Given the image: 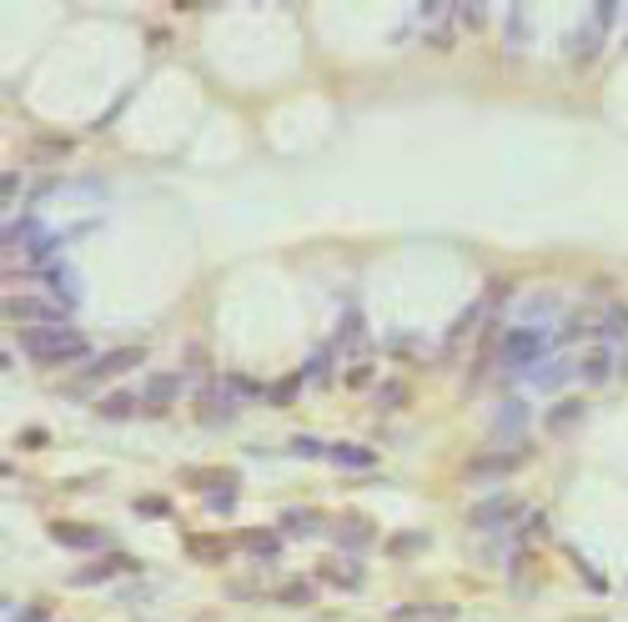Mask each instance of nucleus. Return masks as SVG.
<instances>
[{"label": "nucleus", "mask_w": 628, "mask_h": 622, "mask_svg": "<svg viewBox=\"0 0 628 622\" xmlns=\"http://www.w3.org/2000/svg\"><path fill=\"white\" fill-rule=\"evenodd\" d=\"M21 346L36 356L40 367H71V362L86 356V331L65 327V321H56V327H26L21 331Z\"/></svg>", "instance_id": "f257e3e1"}, {"label": "nucleus", "mask_w": 628, "mask_h": 622, "mask_svg": "<svg viewBox=\"0 0 628 622\" xmlns=\"http://www.w3.org/2000/svg\"><path fill=\"white\" fill-rule=\"evenodd\" d=\"M5 321H26V327H56L61 306L51 296H5Z\"/></svg>", "instance_id": "f03ea898"}, {"label": "nucleus", "mask_w": 628, "mask_h": 622, "mask_svg": "<svg viewBox=\"0 0 628 622\" xmlns=\"http://www.w3.org/2000/svg\"><path fill=\"white\" fill-rule=\"evenodd\" d=\"M131 367H142V346H116V352L90 356L81 377H86V381H106V377H121V371H131Z\"/></svg>", "instance_id": "7ed1b4c3"}, {"label": "nucleus", "mask_w": 628, "mask_h": 622, "mask_svg": "<svg viewBox=\"0 0 628 622\" xmlns=\"http://www.w3.org/2000/svg\"><path fill=\"white\" fill-rule=\"evenodd\" d=\"M181 387H186V381H181V371H156V377L146 381V392H142L146 412H151V417H161V412H167V406L181 396Z\"/></svg>", "instance_id": "20e7f679"}, {"label": "nucleus", "mask_w": 628, "mask_h": 622, "mask_svg": "<svg viewBox=\"0 0 628 622\" xmlns=\"http://www.w3.org/2000/svg\"><path fill=\"white\" fill-rule=\"evenodd\" d=\"M513 517H518V502H508V497H487V502H477V507L468 512V522H473L477 533H498V527H508Z\"/></svg>", "instance_id": "39448f33"}, {"label": "nucleus", "mask_w": 628, "mask_h": 622, "mask_svg": "<svg viewBox=\"0 0 628 622\" xmlns=\"http://www.w3.org/2000/svg\"><path fill=\"white\" fill-rule=\"evenodd\" d=\"M51 533H56V542H61V547H81V552H101V547H111V537H106L101 527H76V522H56Z\"/></svg>", "instance_id": "423d86ee"}, {"label": "nucleus", "mask_w": 628, "mask_h": 622, "mask_svg": "<svg viewBox=\"0 0 628 622\" xmlns=\"http://www.w3.org/2000/svg\"><path fill=\"white\" fill-rule=\"evenodd\" d=\"M608 11H614V5H598V15H593L573 40H568V55H573V61H593V51H598V40H603V21H608Z\"/></svg>", "instance_id": "0eeeda50"}, {"label": "nucleus", "mask_w": 628, "mask_h": 622, "mask_svg": "<svg viewBox=\"0 0 628 622\" xmlns=\"http://www.w3.org/2000/svg\"><path fill=\"white\" fill-rule=\"evenodd\" d=\"M543 352V331L533 327H513L508 331V337H503V356H508V362H528V356H538Z\"/></svg>", "instance_id": "6e6552de"}, {"label": "nucleus", "mask_w": 628, "mask_h": 622, "mask_svg": "<svg viewBox=\"0 0 628 622\" xmlns=\"http://www.w3.org/2000/svg\"><path fill=\"white\" fill-rule=\"evenodd\" d=\"M327 462H337V467H347V472H367V467H377V452H372V447H357V442H332L327 447Z\"/></svg>", "instance_id": "1a4fd4ad"}, {"label": "nucleus", "mask_w": 628, "mask_h": 622, "mask_svg": "<svg viewBox=\"0 0 628 622\" xmlns=\"http://www.w3.org/2000/svg\"><path fill=\"white\" fill-rule=\"evenodd\" d=\"M96 412H101L106 422H126V417H136V412H146V402H142V392H111Z\"/></svg>", "instance_id": "9d476101"}, {"label": "nucleus", "mask_w": 628, "mask_h": 622, "mask_svg": "<svg viewBox=\"0 0 628 622\" xmlns=\"http://www.w3.org/2000/svg\"><path fill=\"white\" fill-rule=\"evenodd\" d=\"M116 572H126V558L86 562V567H81V572H71V587H96V583H106V577H116Z\"/></svg>", "instance_id": "9b49d317"}, {"label": "nucleus", "mask_w": 628, "mask_h": 622, "mask_svg": "<svg viewBox=\"0 0 628 622\" xmlns=\"http://www.w3.org/2000/svg\"><path fill=\"white\" fill-rule=\"evenodd\" d=\"M282 533H292V537H317V533H322V512H312V507H287V512H282Z\"/></svg>", "instance_id": "f8f14e48"}, {"label": "nucleus", "mask_w": 628, "mask_h": 622, "mask_svg": "<svg viewBox=\"0 0 628 622\" xmlns=\"http://www.w3.org/2000/svg\"><path fill=\"white\" fill-rule=\"evenodd\" d=\"M332 537L347 547V552H357V547H367V542H372V522H362V517H342Z\"/></svg>", "instance_id": "ddd939ff"}, {"label": "nucleus", "mask_w": 628, "mask_h": 622, "mask_svg": "<svg viewBox=\"0 0 628 622\" xmlns=\"http://www.w3.org/2000/svg\"><path fill=\"white\" fill-rule=\"evenodd\" d=\"M322 583H337V587H347V592H357V587H362V577H357V562H332V558H327V562H322Z\"/></svg>", "instance_id": "4468645a"}, {"label": "nucleus", "mask_w": 628, "mask_h": 622, "mask_svg": "<svg viewBox=\"0 0 628 622\" xmlns=\"http://www.w3.org/2000/svg\"><path fill=\"white\" fill-rule=\"evenodd\" d=\"M392 618H398V622H452V618H458V608H398Z\"/></svg>", "instance_id": "2eb2a0df"}, {"label": "nucleus", "mask_w": 628, "mask_h": 622, "mask_svg": "<svg viewBox=\"0 0 628 622\" xmlns=\"http://www.w3.org/2000/svg\"><path fill=\"white\" fill-rule=\"evenodd\" d=\"M608 377H614V352H608V346H598V352L583 362V381H608Z\"/></svg>", "instance_id": "dca6fc26"}, {"label": "nucleus", "mask_w": 628, "mask_h": 622, "mask_svg": "<svg viewBox=\"0 0 628 622\" xmlns=\"http://www.w3.org/2000/svg\"><path fill=\"white\" fill-rule=\"evenodd\" d=\"M242 547L252 552V558H277L282 537H277V533H252V537H242Z\"/></svg>", "instance_id": "f3484780"}, {"label": "nucleus", "mask_w": 628, "mask_h": 622, "mask_svg": "<svg viewBox=\"0 0 628 622\" xmlns=\"http://www.w3.org/2000/svg\"><path fill=\"white\" fill-rule=\"evenodd\" d=\"M206 507L217 512V517H227V512L237 507V487H221V492H206Z\"/></svg>", "instance_id": "a211bd4d"}, {"label": "nucleus", "mask_w": 628, "mask_h": 622, "mask_svg": "<svg viewBox=\"0 0 628 622\" xmlns=\"http://www.w3.org/2000/svg\"><path fill=\"white\" fill-rule=\"evenodd\" d=\"M277 597H282V602H312V587L307 583H287Z\"/></svg>", "instance_id": "6ab92c4d"}, {"label": "nucleus", "mask_w": 628, "mask_h": 622, "mask_svg": "<svg viewBox=\"0 0 628 622\" xmlns=\"http://www.w3.org/2000/svg\"><path fill=\"white\" fill-rule=\"evenodd\" d=\"M292 452H302V457H327V447L312 442V437H292Z\"/></svg>", "instance_id": "aec40b11"}, {"label": "nucleus", "mask_w": 628, "mask_h": 622, "mask_svg": "<svg viewBox=\"0 0 628 622\" xmlns=\"http://www.w3.org/2000/svg\"><path fill=\"white\" fill-rule=\"evenodd\" d=\"M377 402H383V406H398V402H402V387H398V381H387V387H377Z\"/></svg>", "instance_id": "412c9836"}, {"label": "nucleus", "mask_w": 628, "mask_h": 622, "mask_svg": "<svg viewBox=\"0 0 628 622\" xmlns=\"http://www.w3.org/2000/svg\"><path fill=\"white\" fill-rule=\"evenodd\" d=\"M136 512H146V517H161V512H167V502H161V497H142V502H136Z\"/></svg>", "instance_id": "4be33fe9"}, {"label": "nucleus", "mask_w": 628, "mask_h": 622, "mask_svg": "<svg viewBox=\"0 0 628 622\" xmlns=\"http://www.w3.org/2000/svg\"><path fill=\"white\" fill-rule=\"evenodd\" d=\"M427 537H398V542H392V552H408V547H423Z\"/></svg>", "instance_id": "5701e85b"}]
</instances>
